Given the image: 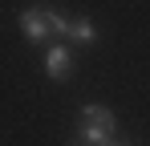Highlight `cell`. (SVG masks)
Masks as SVG:
<instances>
[{"mask_svg": "<svg viewBox=\"0 0 150 146\" xmlns=\"http://www.w3.org/2000/svg\"><path fill=\"white\" fill-rule=\"evenodd\" d=\"M21 28H25L28 41H45V37H65L69 21L57 8H25L21 12Z\"/></svg>", "mask_w": 150, "mask_h": 146, "instance_id": "obj_2", "label": "cell"}, {"mask_svg": "<svg viewBox=\"0 0 150 146\" xmlns=\"http://www.w3.org/2000/svg\"><path fill=\"white\" fill-rule=\"evenodd\" d=\"M65 37H73L77 45H89V41L98 37V28H93L89 16H77V21H69V33H65Z\"/></svg>", "mask_w": 150, "mask_h": 146, "instance_id": "obj_4", "label": "cell"}, {"mask_svg": "<svg viewBox=\"0 0 150 146\" xmlns=\"http://www.w3.org/2000/svg\"><path fill=\"white\" fill-rule=\"evenodd\" d=\"M77 130H81V142H85V146H101L105 138H114L118 118H114L110 106H81V122H77Z\"/></svg>", "mask_w": 150, "mask_h": 146, "instance_id": "obj_1", "label": "cell"}, {"mask_svg": "<svg viewBox=\"0 0 150 146\" xmlns=\"http://www.w3.org/2000/svg\"><path fill=\"white\" fill-rule=\"evenodd\" d=\"M101 146H130V142H126V138H105Z\"/></svg>", "mask_w": 150, "mask_h": 146, "instance_id": "obj_5", "label": "cell"}, {"mask_svg": "<svg viewBox=\"0 0 150 146\" xmlns=\"http://www.w3.org/2000/svg\"><path fill=\"white\" fill-rule=\"evenodd\" d=\"M69 69H73L69 49H65V45H53L49 53H45V73H49L53 81H65V77H69Z\"/></svg>", "mask_w": 150, "mask_h": 146, "instance_id": "obj_3", "label": "cell"}]
</instances>
